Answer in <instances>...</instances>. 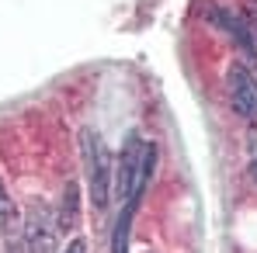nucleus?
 I'll list each match as a JSON object with an SVG mask.
<instances>
[{
  "mask_svg": "<svg viewBox=\"0 0 257 253\" xmlns=\"http://www.w3.org/2000/svg\"><path fill=\"white\" fill-rule=\"evenodd\" d=\"M77 222V184H66L63 191V215H59V229H70Z\"/></svg>",
  "mask_w": 257,
  "mask_h": 253,
  "instance_id": "obj_6",
  "label": "nucleus"
},
{
  "mask_svg": "<svg viewBox=\"0 0 257 253\" xmlns=\"http://www.w3.org/2000/svg\"><path fill=\"white\" fill-rule=\"evenodd\" d=\"M25 246L28 253H52L56 250V222L42 205L28 208V222H25Z\"/></svg>",
  "mask_w": 257,
  "mask_h": 253,
  "instance_id": "obj_4",
  "label": "nucleus"
},
{
  "mask_svg": "<svg viewBox=\"0 0 257 253\" xmlns=\"http://www.w3.org/2000/svg\"><path fill=\"white\" fill-rule=\"evenodd\" d=\"M226 87H229V104H233V111H236L240 118L254 122L257 118V77L247 66L233 63L229 73H226Z\"/></svg>",
  "mask_w": 257,
  "mask_h": 253,
  "instance_id": "obj_3",
  "label": "nucleus"
},
{
  "mask_svg": "<svg viewBox=\"0 0 257 253\" xmlns=\"http://www.w3.org/2000/svg\"><path fill=\"white\" fill-rule=\"evenodd\" d=\"M80 153H84L90 201H94V208H108V194H111V156H108V146L101 142V135L84 128L80 132Z\"/></svg>",
  "mask_w": 257,
  "mask_h": 253,
  "instance_id": "obj_2",
  "label": "nucleus"
},
{
  "mask_svg": "<svg viewBox=\"0 0 257 253\" xmlns=\"http://www.w3.org/2000/svg\"><path fill=\"white\" fill-rule=\"evenodd\" d=\"M63 253H87L84 239H73V243H70V246H66V250H63Z\"/></svg>",
  "mask_w": 257,
  "mask_h": 253,
  "instance_id": "obj_9",
  "label": "nucleus"
},
{
  "mask_svg": "<svg viewBox=\"0 0 257 253\" xmlns=\"http://www.w3.org/2000/svg\"><path fill=\"white\" fill-rule=\"evenodd\" d=\"M247 7H254V11H257V0H247Z\"/></svg>",
  "mask_w": 257,
  "mask_h": 253,
  "instance_id": "obj_10",
  "label": "nucleus"
},
{
  "mask_svg": "<svg viewBox=\"0 0 257 253\" xmlns=\"http://www.w3.org/2000/svg\"><path fill=\"white\" fill-rule=\"evenodd\" d=\"M250 170H254V180H257V132H250Z\"/></svg>",
  "mask_w": 257,
  "mask_h": 253,
  "instance_id": "obj_8",
  "label": "nucleus"
},
{
  "mask_svg": "<svg viewBox=\"0 0 257 253\" xmlns=\"http://www.w3.org/2000/svg\"><path fill=\"white\" fill-rule=\"evenodd\" d=\"M132 215H136V205H125L118 225H115V239H111V253H128V225H132Z\"/></svg>",
  "mask_w": 257,
  "mask_h": 253,
  "instance_id": "obj_5",
  "label": "nucleus"
},
{
  "mask_svg": "<svg viewBox=\"0 0 257 253\" xmlns=\"http://www.w3.org/2000/svg\"><path fill=\"white\" fill-rule=\"evenodd\" d=\"M153 160H157V146L132 135L125 153H122V163H118V177H115L125 205H139V194H143V187L150 184V173H153Z\"/></svg>",
  "mask_w": 257,
  "mask_h": 253,
  "instance_id": "obj_1",
  "label": "nucleus"
},
{
  "mask_svg": "<svg viewBox=\"0 0 257 253\" xmlns=\"http://www.w3.org/2000/svg\"><path fill=\"white\" fill-rule=\"evenodd\" d=\"M11 198H7V191H4V184H0V229H4V225H7V222H11Z\"/></svg>",
  "mask_w": 257,
  "mask_h": 253,
  "instance_id": "obj_7",
  "label": "nucleus"
}]
</instances>
